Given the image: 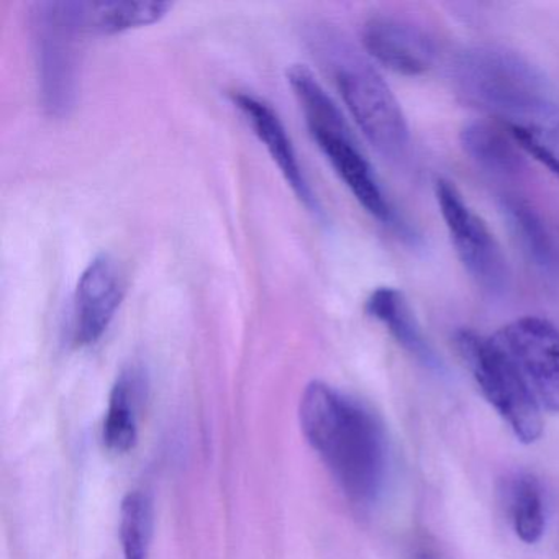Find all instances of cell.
Instances as JSON below:
<instances>
[{
  "mask_svg": "<svg viewBox=\"0 0 559 559\" xmlns=\"http://www.w3.org/2000/svg\"><path fill=\"white\" fill-rule=\"evenodd\" d=\"M300 427L340 489L356 506H371L388 479V443L365 405L322 381L300 399Z\"/></svg>",
  "mask_w": 559,
  "mask_h": 559,
  "instance_id": "cell-1",
  "label": "cell"
},
{
  "mask_svg": "<svg viewBox=\"0 0 559 559\" xmlns=\"http://www.w3.org/2000/svg\"><path fill=\"white\" fill-rule=\"evenodd\" d=\"M461 96L493 114L503 126L522 122L556 106L543 74L513 51L477 47L461 55L454 68Z\"/></svg>",
  "mask_w": 559,
  "mask_h": 559,
  "instance_id": "cell-2",
  "label": "cell"
},
{
  "mask_svg": "<svg viewBox=\"0 0 559 559\" xmlns=\"http://www.w3.org/2000/svg\"><path fill=\"white\" fill-rule=\"evenodd\" d=\"M323 57L332 64L333 80L343 103L372 146L395 156L408 142V127L401 104L381 74L365 60L340 47L322 45Z\"/></svg>",
  "mask_w": 559,
  "mask_h": 559,
  "instance_id": "cell-3",
  "label": "cell"
},
{
  "mask_svg": "<svg viewBox=\"0 0 559 559\" xmlns=\"http://www.w3.org/2000/svg\"><path fill=\"white\" fill-rule=\"evenodd\" d=\"M454 343L484 397L510 430L522 443H535L543 433L542 407L499 343L473 330L457 332Z\"/></svg>",
  "mask_w": 559,
  "mask_h": 559,
  "instance_id": "cell-4",
  "label": "cell"
},
{
  "mask_svg": "<svg viewBox=\"0 0 559 559\" xmlns=\"http://www.w3.org/2000/svg\"><path fill=\"white\" fill-rule=\"evenodd\" d=\"M435 195L464 270L486 293H506L510 284L509 264L486 222L467 205L453 182L438 179Z\"/></svg>",
  "mask_w": 559,
  "mask_h": 559,
  "instance_id": "cell-5",
  "label": "cell"
},
{
  "mask_svg": "<svg viewBox=\"0 0 559 559\" xmlns=\"http://www.w3.org/2000/svg\"><path fill=\"white\" fill-rule=\"evenodd\" d=\"M32 25L41 104L50 116H68L76 100V37L81 35L64 21L58 2L35 4Z\"/></svg>",
  "mask_w": 559,
  "mask_h": 559,
  "instance_id": "cell-6",
  "label": "cell"
},
{
  "mask_svg": "<svg viewBox=\"0 0 559 559\" xmlns=\"http://www.w3.org/2000/svg\"><path fill=\"white\" fill-rule=\"evenodd\" d=\"M539 407L559 414V329L539 317H523L493 333Z\"/></svg>",
  "mask_w": 559,
  "mask_h": 559,
  "instance_id": "cell-7",
  "label": "cell"
},
{
  "mask_svg": "<svg viewBox=\"0 0 559 559\" xmlns=\"http://www.w3.org/2000/svg\"><path fill=\"white\" fill-rule=\"evenodd\" d=\"M123 296L126 276L122 267L110 254H97L84 267L74 290V345H96L112 323Z\"/></svg>",
  "mask_w": 559,
  "mask_h": 559,
  "instance_id": "cell-8",
  "label": "cell"
},
{
  "mask_svg": "<svg viewBox=\"0 0 559 559\" xmlns=\"http://www.w3.org/2000/svg\"><path fill=\"white\" fill-rule=\"evenodd\" d=\"M361 41L378 63L404 76L427 73L437 57L433 38L424 28L391 15L369 19Z\"/></svg>",
  "mask_w": 559,
  "mask_h": 559,
  "instance_id": "cell-9",
  "label": "cell"
},
{
  "mask_svg": "<svg viewBox=\"0 0 559 559\" xmlns=\"http://www.w3.org/2000/svg\"><path fill=\"white\" fill-rule=\"evenodd\" d=\"M310 135L366 212L382 224H394V209L389 204L374 169L356 145L349 129L310 130Z\"/></svg>",
  "mask_w": 559,
  "mask_h": 559,
  "instance_id": "cell-10",
  "label": "cell"
},
{
  "mask_svg": "<svg viewBox=\"0 0 559 559\" xmlns=\"http://www.w3.org/2000/svg\"><path fill=\"white\" fill-rule=\"evenodd\" d=\"M234 103L240 109V112L247 117L248 123L254 130V135L266 146L267 153L283 173L284 179L293 189L294 194L299 198V201L307 209L312 212H320L319 202H317L312 188H310L309 181L304 175L293 140H290L283 120L274 112L273 107L260 97L247 93L234 94Z\"/></svg>",
  "mask_w": 559,
  "mask_h": 559,
  "instance_id": "cell-11",
  "label": "cell"
},
{
  "mask_svg": "<svg viewBox=\"0 0 559 559\" xmlns=\"http://www.w3.org/2000/svg\"><path fill=\"white\" fill-rule=\"evenodd\" d=\"M64 21L78 35H112L162 21L171 2H58Z\"/></svg>",
  "mask_w": 559,
  "mask_h": 559,
  "instance_id": "cell-12",
  "label": "cell"
},
{
  "mask_svg": "<svg viewBox=\"0 0 559 559\" xmlns=\"http://www.w3.org/2000/svg\"><path fill=\"white\" fill-rule=\"evenodd\" d=\"M502 214L516 243L533 266L549 276L559 274V227L525 199L506 198Z\"/></svg>",
  "mask_w": 559,
  "mask_h": 559,
  "instance_id": "cell-13",
  "label": "cell"
},
{
  "mask_svg": "<svg viewBox=\"0 0 559 559\" xmlns=\"http://www.w3.org/2000/svg\"><path fill=\"white\" fill-rule=\"evenodd\" d=\"M366 312L382 323L394 336L395 342L421 365L430 369H441L440 358L425 338L417 317L412 312L411 304L401 290L394 287H378L372 290L366 300Z\"/></svg>",
  "mask_w": 559,
  "mask_h": 559,
  "instance_id": "cell-14",
  "label": "cell"
},
{
  "mask_svg": "<svg viewBox=\"0 0 559 559\" xmlns=\"http://www.w3.org/2000/svg\"><path fill=\"white\" fill-rule=\"evenodd\" d=\"M464 153L480 168L496 175H515L525 166V152L502 122L476 120L461 130Z\"/></svg>",
  "mask_w": 559,
  "mask_h": 559,
  "instance_id": "cell-15",
  "label": "cell"
},
{
  "mask_svg": "<svg viewBox=\"0 0 559 559\" xmlns=\"http://www.w3.org/2000/svg\"><path fill=\"white\" fill-rule=\"evenodd\" d=\"M143 388V372L135 366L126 369L114 384L103 435L104 443L114 453H129L135 447L139 438L136 407Z\"/></svg>",
  "mask_w": 559,
  "mask_h": 559,
  "instance_id": "cell-16",
  "label": "cell"
},
{
  "mask_svg": "<svg viewBox=\"0 0 559 559\" xmlns=\"http://www.w3.org/2000/svg\"><path fill=\"white\" fill-rule=\"evenodd\" d=\"M525 155L559 175V106L549 107L522 122L506 126Z\"/></svg>",
  "mask_w": 559,
  "mask_h": 559,
  "instance_id": "cell-17",
  "label": "cell"
},
{
  "mask_svg": "<svg viewBox=\"0 0 559 559\" xmlns=\"http://www.w3.org/2000/svg\"><path fill=\"white\" fill-rule=\"evenodd\" d=\"M509 510L513 530L523 543L539 542L545 533V502L542 486L533 474H519L510 484Z\"/></svg>",
  "mask_w": 559,
  "mask_h": 559,
  "instance_id": "cell-18",
  "label": "cell"
},
{
  "mask_svg": "<svg viewBox=\"0 0 559 559\" xmlns=\"http://www.w3.org/2000/svg\"><path fill=\"white\" fill-rule=\"evenodd\" d=\"M152 500L143 492H130L120 509V542L123 559H148L152 542Z\"/></svg>",
  "mask_w": 559,
  "mask_h": 559,
  "instance_id": "cell-19",
  "label": "cell"
},
{
  "mask_svg": "<svg viewBox=\"0 0 559 559\" xmlns=\"http://www.w3.org/2000/svg\"><path fill=\"white\" fill-rule=\"evenodd\" d=\"M415 559H437V556L430 555V552L421 551L418 552L417 558Z\"/></svg>",
  "mask_w": 559,
  "mask_h": 559,
  "instance_id": "cell-20",
  "label": "cell"
}]
</instances>
